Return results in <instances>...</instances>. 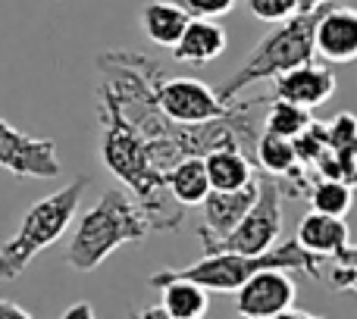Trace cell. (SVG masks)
Segmentation results:
<instances>
[{
    "label": "cell",
    "mask_w": 357,
    "mask_h": 319,
    "mask_svg": "<svg viewBox=\"0 0 357 319\" xmlns=\"http://www.w3.org/2000/svg\"><path fill=\"white\" fill-rule=\"evenodd\" d=\"M100 116V157L107 169L142 201L154 232H176L185 219V203L176 201L169 188V176L160 172L151 160V148L144 135L113 107L98 104Z\"/></svg>",
    "instance_id": "6da1fadb"
},
{
    "label": "cell",
    "mask_w": 357,
    "mask_h": 319,
    "mask_svg": "<svg viewBox=\"0 0 357 319\" xmlns=\"http://www.w3.org/2000/svg\"><path fill=\"white\" fill-rule=\"evenodd\" d=\"M154 232L148 210L129 188H107L100 201L79 219L66 247V260L75 272H94L123 244H138Z\"/></svg>",
    "instance_id": "7a4b0ae2"
},
{
    "label": "cell",
    "mask_w": 357,
    "mask_h": 319,
    "mask_svg": "<svg viewBox=\"0 0 357 319\" xmlns=\"http://www.w3.org/2000/svg\"><path fill=\"white\" fill-rule=\"evenodd\" d=\"M88 188V178L79 176L66 185V188L54 191V194L41 197L38 203H31L29 213L22 216L19 228L10 235V241H3L0 247V279L13 282L25 272V266L54 241H60L66 235L69 222L79 213L82 194Z\"/></svg>",
    "instance_id": "3957f363"
},
{
    "label": "cell",
    "mask_w": 357,
    "mask_h": 319,
    "mask_svg": "<svg viewBox=\"0 0 357 319\" xmlns=\"http://www.w3.org/2000/svg\"><path fill=\"white\" fill-rule=\"evenodd\" d=\"M320 263L323 257L304 251L301 241L291 238L282 244L270 247L264 254H235V251H216L207 254L204 260L191 266H178V270H163L160 276H182L191 282L204 285L207 291H220V295H232L238 291L254 272L270 270V266H282V270H298L310 279H320Z\"/></svg>",
    "instance_id": "277c9868"
},
{
    "label": "cell",
    "mask_w": 357,
    "mask_h": 319,
    "mask_svg": "<svg viewBox=\"0 0 357 319\" xmlns=\"http://www.w3.org/2000/svg\"><path fill=\"white\" fill-rule=\"evenodd\" d=\"M317 13H298V16L279 22L276 31H270L266 38H260V44L251 50L245 63L232 72V79L220 88V98L226 104H232L245 88L257 85V81L276 79V75L289 72L295 66L314 63L317 56Z\"/></svg>",
    "instance_id": "5b68a950"
},
{
    "label": "cell",
    "mask_w": 357,
    "mask_h": 319,
    "mask_svg": "<svg viewBox=\"0 0 357 319\" xmlns=\"http://www.w3.org/2000/svg\"><path fill=\"white\" fill-rule=\"evenodd\" d=\"M282 197H285V188L279 178H273V176L260 178V194L254 201V207L248 210V216L226 238L216 241L204 254H216V251L264 254L270 247H276L279 235H282Z\"/></svg>",
    "instance_id": "8992f818"
},
{
    "label": "cell",
    "mask_w": 357,
    "mask_h": 319,
    "mask_svg": "<svg viewBox=\"0 0 357 319\" xmlns=\"http://www.w3.org/2000/svg\"><path fill=\"white\" fill-rule=\"evenodd\" d=\"M157 104L169 119L185 125L210 123V119H220L235 110L207 81L188 79V75H169V72H163V79L157 81Z\"/></svg>",
    "instance_id": "52a82bcc"
},
{
    "label": "cell",
    "mask_w": 357,
    "mask_h": 319,
    "mask_svg": "<svg viewBox=\"0 0 357 319\" xmlns=\"http://www.w3.org/2000/svg\"><path fill=\"white\" fill-rule=\"evenodd\" d=\"M0 166L19 178H56L63 172L56 144L13 129L0 119Z\"/></svg>",
    "instance_id": "ba28073f"
},
{
    "label": "cell",
    "mask_w": 357,
    "mask_h": 319,
    "mask_svg": "<svg viewBox=\"0 0 357 319\" xmlns=\"http://www.w3.org/2000/svg\"><path fill=\"white\" fill-rule=\"evenodd\" d=\"M295 279L289 276V270L282 266H270L260 270L235 291V310L241 316L251 319H273V316H285L295 307Z\"/></svg>",
    "instance_id": "9c48e42d"
},
{
    "label": "cell",
    "mask_w": 357,
    "mask_h": 319,
    "mask_svg": "<svg viewBox=\"0 0 357 319\" xmlns=\"http://www.w3.org/2000/svg\"><path fill=\"white\" fill-rule=\"evenodd\" d=\"M260 194V178H254L251 185L238 191H210L207 201L201 203L204 207V219H201V241H204V251L213 247L216 241H222L241 219L248 216V210L254 207Z\"/></svg>",
    "instance_id": "30bf717a"
},
{
    "label": "cell",
    "mask_w": 357,
    "mask_h": 319,
    "mask_svg": "<svg viewBox=\"0 0 357 319\" xmlns=\"http://www.w3.org/2000/svg\"><path fill=\"white\" fill-rule=\"evenodd\" d=\"M317 56H323L333 66L357 60V10L323 6L317 19Z\"/></svg>",
    "instance_id": "8fae6325"
},
{
    "label": "cell",
    "mask_w": 357,
    "mask_h": 319,
    "mask_svg": "<svg viewBox=\"0 0 357 319\" xmlns=\"http://www.w3.org/2000/svg\"><path fill=\"white\" fill-rule=\"evenodd\" d=\"M335 94V75L329 66H317V63H304L289 72L276 75V91L273 98H285L291 104H301L307 110L323 107Z\"/></svg>",
    "instance_id": "7c38bea8"
},
{
    "label": "cell",
    "mask_w": 357,
    "mask_h": 319,
    "mask_svg": "<svg viewBox=\"0 0 357 319\" xmlns=\"http://www.w3.org/2000/svg\"><path fill=\"white\" fill-rule=\"evenodd\" d=\"M295 238L301 241L304 251L317 254L323 260H339L342 254L348 251V222L345 216H329V213H320V210H310L301 222H298V232Z\"/></svg>",
    "instance_id": "4fadbf2b"
},
{
    "label": "cell",
    "mask_w": 357,
    "mask_h": 319,
    "mask_svg": "<svg viewBox=\"0 0 357 319\" xmlns=\"http://www.w3.org/2000/svg\"><path fill=\"white\" fill-rule=\"evenodd\" d=\"M226 44H229V35L220 19L191 16L182 41L173 47V56L178 63H197L201 66V63H213L216 56H222Z\"/></svg>",
    "instance_id": "5bb4252c"
},
{
    "label": "cell",
    "mask_w": 357,
    "mask_h": 319,
    "mask_svg": "<svg viewBox=\"0 0 357 319\" xmlns=\"http://www.w3.org/2000/svg\"><path fill=\"white\" fill-rule=\"evenodd\" d=\"M154 288H160V304L167 307V313L173 319H201L207 316L210 310V297H207V288L191 279H182V276H154L148 279Z\"/></svg>",
    "instance_id": "9a60e30c"
},
{
    "label": "cell",
    "mask_w": 357,
    "mask_h": 319,
    "mask_svg": "<svg viewBox=\"0 0 357 319\" xmlns=\"http://www.w3.org/2000/svg\"><path fill=\"white\" fill-rule=\"evenodd\" d=\"M191 22V13L182 0H151L142 10V31L148 35V41H154L157 47L173 50L182 41L185 29Z\"/></svg>",
    "instance_id": "2e32d148"
},
{
    "label": "cell",
    "mask_w": 357,
    "mask_h": 319,
    "mask_svg": "<svg viewBox=\"0 0 357 319\" xmlns=\"http://www.w3.org/2000/svg\"><path fill=\"white\" fill-rule=\"evenodd\" d=\"M204 160H207L210 185H213L216 191H238L257 178L254 176V163H257V160L241 148H220Z\"/></svg>",
    "instance_id": "e0dca14e"
},
{
    "label": "cell",
    "mask_w": 357,
    "mask_h": 319,
    "mask_svg": "<svg viewBox=\"0 0 357 319\" xmlns=\"http://www.w3.org/2000/svg\"><path fill=\"white\" fill-rule=\"evenodd\" d=\"M169 188H173L176 201L185 203V207H195V203H204L207 194L213 191L210 185V172H207V160L204 157H185L169 169Z\"/></svg>",
    "instance_id": "ac0fdd59"
},
{
    "label": "cell",
    "mask_w": 357,
    "mask_h": 319,
    "mask_svg": "<svg viewBox=\"0 0 357 319\" xmlns=\"http://www.w3.org/2000/svg\"><path fill=\"white\" fill-rule=\"evenodd\" d=\"M310 123H314V116H310L307 107L291 104V100H285V98H273L270 110H266V119H264V129L295 141Z\"/></svg>",
    "instance_id": "d6986e66"
},
{
    "label": "cell",
    "mask_w": 357,
    "mask_h": 319,
    "mask_svg": "<svg viewBox=\"0 0 357 319\" xmlns=\"http://www.w3.org/2000/svg\"><path fill=\"white\" fill-rule=\"evenodd\" d=\"M310 207L329 216H345L354 203V185L339 182V178H323L317 176L310 185Z\"/></svg>",
    "instance_id": "ffe728a7"
},
{
    "label": "cell",
    "mask_w": 357,
    "mask_h": 319,
    "mask_svg": "<svg viewBox=\"0 0 357 319\" xmlns=\"http://www.w3.org/2000/svg\"><path fill=\"white\" fill-rule=\"evenodd\" d=\"M295 150H298V157H301V163L314 172V166L320 163V157L329 150V125L314 119V123L295 138Z\"/></svg>",
    "instance_id": "44dd1931"
},
{
    "label": "cell",
    "mask_w": 357,
    "mask_h": 319,
    "mask_svg": "<svg viewBox=\"0 0 357 319\" xmlns=\"http://www.w3.org/2000/svg\"><path fill=\"white\" fill-rule=\"evenodd\" d=\"M329 150L357 160V116L354 113H339L329 123Z\"/></svg>",
    "instance_id": "7402d4cb"
},
{
    "label": "cell",
    "mask_w": 357,
    "mask_h": 319,
    "mask_svg": "<svg viewBox=\"0 0 357 319\" xmlns=\"http://www.w3.org/2000/svg\"><path fill=\"white\" fill-rule=\"evenodd\" d=\"M314 176L339 178V182H348L357 188V160L342 157V154H335V150H326V154L320 157V163L314 166Z\"/></svg>",
    "instance_id": "603a6c76"
},
{
    "label": "cell",
    "mask_w": 357,
    "mask_h": 319,
    "mask_svg": "<svg viewBox=\"0 0 357 319\" xmlns=\"http://www.w3.org/2000/svg\"><path fill=\"white\" fill-rule=\"evenodd\" d=\"M248 10L260 22H285V19L298 16V0H248Z\"/></svg>",
    "instance_id": "cb8c5ba5"
},
{
    "label": "cell",
    "mask_w": 357,
    "mask_h": 319,
    "mask_svg": "<svg viewBox=\"0 0 357 319\" xmlns=\"http://www.w3.org/2000/svg\"><path fill=\"white\" fill-rule=\"evenodd\" d=\"M188 6L191 16H204V19H222L235 10L238 0H182Z\"/></svg>",
    "instance_id": "d4e9b609"
},
{
    "label": "cell",
    "mask_w": 357,
    "mask_h": 319,
    "mask_svg": "<svg viewBox=\"0 0 357 319\" xmlns=\"http://www.w3.org/2000/svg\"><path fill=\"white\" fill-rule=\"evenodd\" d=\"M333 285L342 291L357 295V263H335L333 266Z\"/></svg>",
    "instance_id": "484cf974"
},
{
    "label": "cell",
    "mask_w": 357,
    "mask_h": 319,
    "mask_svg": "<svg viewBox=\"0 0 357 319\" xmlns=\"http://www.w3.org/2000/svg\"><path fill=\"white\" fill-rule=\"evenodd\" d=\"M31 313L25 307H19V304L13 301H0V319H29Z\"/></svg>",
    "instance_id": "4316f807"
},
{
    "label": "cell",
    "mask_w": 357,
    "mask_h": 319,
    "mask_svg": "<svg viewBox=\"0 0 357 319\" xmlns=\"http://www.w3.org/2000/svg\"><path fill=\"white\" fill-rule=\"evenodd\" d=\"M63 316L66 319H88V316H94V307L88 301H82V304H73V307L63 310Z\"/></svg>",
    "instance_id": "83f0119b"
},
{
    "label": "cell",
    "mask_w": 357,
    "mask_h": 319,
    "mask_svg": "<svg viewBox=\"0 0 357 319\" xmlns=\"http://www.w3.org/2000/svg\"><path fill=\"white\" fill-rule=\"evenodd\" d=\"M333 0H298V10L301 13H317V10H323V6H329Z\"/></svg>",
    "instance_id": "f1b7e54d"
},
{
    "label": "cell",
    "mask_w": 357,
    "mask_h": 319,
    "mask_svg": "<svg viewBox=\"0 0 357 319\" xmlns=\"http://www.w3.org/2000/svg\"><path fill=\"white\" fill-rule=\"evenodd\" d=\"M135 316H142V319H163L169 313H167V307H163V304H157V307H144L142 313H135Z\"/></svg>",
    "instance_id": "f546056e"
},
{
    "label": "cell",
    "mask_w": 357,
    "mask_h": 319,
    "mask_svg": "<svg viewBox=\"0 0 357 319\" xmlns=\"http://www.w3.org/2000/svg\"><path fill=\"white\" fill-rule=\"evenodd\" d=\"M335 263H357V244L351 247V244H348V251L345 254H342V257L339 260H335Z\"/></svg>",
    "instance_id": "4dcf8cb0"
}]
</instances>
